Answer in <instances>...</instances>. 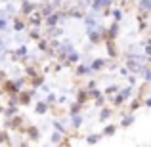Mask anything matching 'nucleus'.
<instances>
[]
</instances>
